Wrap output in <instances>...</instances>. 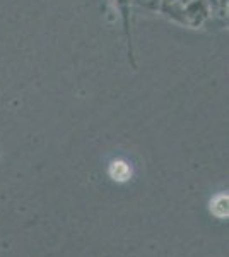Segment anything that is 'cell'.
Returning a JSON list of instances; mask_svg holds the SVG:
<instances>
[{"instance_id":"277c9868","label":"cell","mask_w":229,"mask_h":257,"mask_svg":"<svg viewBox=\"0 0 229 257\" xmlns=\"http://www.w3.org/2000/svg\"><path fill=\"white\" fill-rule=\"evenodd\" d=\"M132 6L142 7V9H147L152 12H159L161 0H132Z\"/></svg>"},{"instance_id":"7a4b0ae2","label":"cell","mask_w":229,"mask_h":257,"mask_svg":"<svg viewBox=\"0 0 229 257\" xmlns=\"http://www.w3.org/2000/svg\"><path fill=\"white\" fill-rule=\"evenodd\" d=\"M115 6V9L118 11L120 18H122V26H123V35L125 41H127V53H128V62H130L132 69H137L135 62V53H134V36H132V0H110Z\"/></svg>"},{"instance_id":"3957f363","label":"cell","mask_w":229,"mask_h":257,"mask_svg":"<svg viewBox=\"0 0 229 257\" xmlns=\"http://www.w3.org/2000/svg\"><path fill=\"white\" fill-rule=\"evenodd\" d=\"M110 175L113 177V180L123 182L130 177V168H128V165L123 163V161H113L110 167Z\"/></svg>"},{"instance_id":"5b68a950","label":"cell","mask_w":229,"mask_h":257,"mask_svg":"<svg viewBox=\"0 0 229 257\" xmlns=\"http://www.w3.org/2000/svg\"><path fill=\"white\" fill-rule=\"evenodd\" d=\"M212 209H214V213L217 214V216H226V214H227V197L220 196V197L215 199Z\"/></svg>"},{"instance_id":"6da1fadb","label":"cell","mask_w":229,"mask_h":257,"mask_svg":"<svg viewBox=\"0 0 229 257\" xmlns=\"http://www.w3.org/2000/svg\"><path fill=\"white\" fill-rule=\"evenodd\" d=\"M159 12L164 14L173 23L181 24L185 28L198 30L209 21L210 11L207 6V0H171V2H162Z\"/></svg>"}]
</instances>
